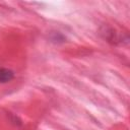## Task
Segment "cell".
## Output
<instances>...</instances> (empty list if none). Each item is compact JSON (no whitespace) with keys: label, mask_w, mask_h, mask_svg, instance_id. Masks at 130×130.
<instances>
[{"label":"cell","mask_w":130,"mask_h":130,"mask_svg":"<svg viewBox=\"0 0 130 130\" xmlns=\"http://www.w3.org/2000/svg\"><path fill=\"white\" fill-rule=\"evenodd\" d=\"M13 78H14V71H12L9 68H5V67L0 68V82L1 83L9 82Z\"/></svg>","instance_id":"6da1fadb"}]
</instances>
